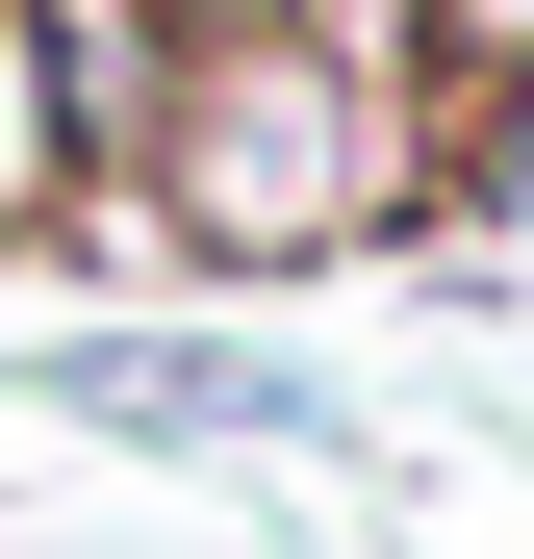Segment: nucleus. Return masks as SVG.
<instances>
[{"label":"nucleus","instance_id":"20e7f679","mask_svg":"<svg viewBox=\"0 0 534 559\" xmlns=\"http://www.w3.org/2000/svg\"><path fill=\"white\" fill-rule=\"evenodd\" d=\"M0 254H51V178H26V103H0Z\"/></svg>","mask_w":534,"mask_h":559},{"label":"nucleus","instance_id":"f03ea898","mask_svg":"<svg viewBox=\"0 0 534 559\" xmlns=\"http://www.w3.org/2000/svg\"><path fill=\"white\" fill-rule=\"evenodd\" d=\"M26 407L128 432V457H331V432H356V382H306V356H281V331H229V306L51 331V356H26Z\"/></svg>","mask_w":534,"mask_h":559},{"label":"nucleus","instance_id":"39448f33","mask_svg":"<svg viewBox=\"0 0 534 559\" xmlns=\"http://www.w3.org/2000/svg\"><path fill=\"white\" fill-rule=\"evenodd\" d=\"M229 26H331V0H178V51H229Z\"/></svg>","mask_w":534,"mask_h":559},{"label":"nucleus","instance_id":"7ed1b4c3","mask_svg":"<svg viewBox=\"0 0 534 559\" xmlns=\"http://www.w3.org/2000/svg\"><path fill=\"white\" fill-rule=\"evenodd\" d=\"M331 51L407 103V178H432V229H484L509 178H534V0H331Z\"/></svg>","mask_w":534,"mask_h":559},{"label":"nucleus","instance_id":"f257e3e1","mask_svg":"<svg viewBox=\"0 0 534 559\" xmlns=\"http://www.w3.org/2000/svg\"><path fill=\"white\" fill-rule=\"evenodd\" d=\"M407 229H432L407 103H382L331 26H229V51H178V128H153V178H128V254H153V280L281 306V280H356V254H407Z\"/></svg>","mask_w":534,"mask_h":559}]
</instances>
